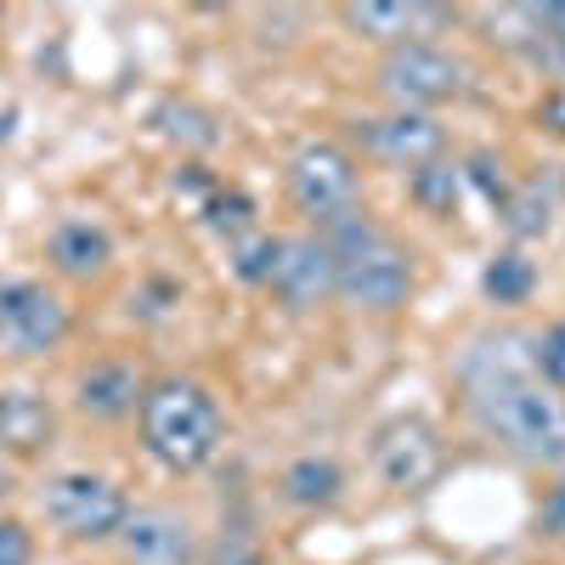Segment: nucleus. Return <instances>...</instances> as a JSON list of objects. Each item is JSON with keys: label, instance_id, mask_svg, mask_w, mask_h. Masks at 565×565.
I'll list each match as a JSON object with an SVG mask.
<instances>
[{"label": "nucleus", "instance_id": "obj_1", "mask_svg": "<svg viewBox=\"0 0 565 565\" xmlns=\"http://www.w3.org/2000/svg\"><path fill=\"white\" fill-rule=\"evenodd\" d=\"M136 430H141V452L159 469L193 476V469H204L226 441V407L204 380L170 373V380H153L148 396H141Z\"/></svg>", "mask_w": 565, "mask_h": 565}, {"label": "nucleus", "instance_id": "obj_2", "mask_svg": "<svg viewBox=\"0 0 565 565\" xmlns=\"http://www.w3.org/2000/svg\"><path fill=\"white\" fill-rule=\"evenodd\" d=\"M469 418L503 452L543 469H565V396L537 385L532 373H503V380L469 385Z\"/></svg>", "mask_w": 565, "mask_h": 565}, {"label": "nucleus", "instance_id": "obj_3", "mask_svg": "<svg viewBox=\"0 0 565 565\" xmlns=\"http://www.w3.org/2000/svg\"><path fill=\"white\" fill-rule=\"evenodd\" d=\"M40 509H45V526L68 543H114L130 514V498L119 481L97 476V469H63V476L40 487Z\"/></svg>", "mask_w": 565, "mask_h": 565}, {"label": "nucleus", "instance_id": "obj_4", "mask_svg": "<svg viewBox=\"0 0 565 565\" xmlns=\"http://www.w3.org/2000/svg\"><path fill=\"white\" fill-rule=\"evenodd\" d=\"M380 90L396 108L430 114L469 90V63L441 52L436 40H402V45H385V57H380Z\"/></svg>", "mask_w": 565, "mask_h": 565}, {"label": "nucleus", "instance_id": "obj_5", "mask_svg": "<svg viewBox=\"0 0 565 565\" xmlns=\"http://www.w3.org/2000/svg\"><path fill=\"white\" fill-rule=\"evenodd\" d=\"M68 300L40 277H12L0 282V351L18 356V362H34V356H52L63 351L68 340Z\"/></svg>", "mask_w": 565, "mask_h": 565}, {"label": "nucleus", "instance_id": "obj_6", "mask_svg": "<svg viewBox=\"0 0 565 565\" xmlns=\"http://www.w3.org/2000/svg\"><path fill=\"white\" fill-rule=\"evenodd\" d=\"M413 295V255L380 232L373 244L340 255V277H334V300H345L351 311H373V317H391L402 311Z\"/></svg>", "mask_w": 565, "mask_h": 565}, {"label": "nucleus", "instance_id": "obj_7", "mask_svg": "<svg viewBox=\"0 0 565 565\" xmlns=\"http://www.w3.org/2000/svg\"><path fill=\"white\" fill-rule=\"evenodd\" d=\"M125 565H199L204 559V537L193 526V514H181L170 503H130L125 526L114 537Z\"/></svg>", "mask_w": 565, "mask_h": 565}, {"label": "nucleus", "instance_id": "obj_8", "mask_svg": "<svg viewBox=\"0 0 565 565\" xmlns=\"http://www.w3.org/2000/svg\"><path fill=\"white\" fill-rule=\"evenodd\" d=\"M447 463V447L436 436L430 418H391L380 436H373V469L391 492H424Z\"/></svg>", "mask_w": 565, "mask_h": 565}, {"label": "nucleus", "instance_id": "obj_9", "mask_svg": "<svg viewBox=\"0 0 565 565\" xmlns=\"http://www.w3.org/2000/svg\"><path fill=\"white\" fill-rule=\"evenodd\" d=\"M356 159L340 148V141H306V148L289 159V199L322 221V215H334V210H351L356 204Z\"/></svg>", "mask_w": 565, "mask_h": 565}, {"label": "nucleus", "instance_id": "obj_10", "mask_svg": "<svg viewBox=\"0 0 565 565\" xmlns=\"http://www.w3.org/2000/svg\"><path fill=\"white\" fill-rule=\"evenodd\" d=\"M334 277H340V260L328 255V244L317 232H295V238H282L266 289L289 311H317L322 300H334Z\"/></svg>", "mask_w": 565, "mask_h": 565}, {"label": "nucleus", "instance_id": "obj_11", "mask_svg": "<svg viewBox=\"0 0 565 565\" xmlns=\"http://www.w3.org/2000/svg\"><path fill=\"white\" fill-rule=\"evenodd\" d=\"M351 136L362 141L373 159L402 164V170L430 164V159H441V148H447L441 119H436V114H418V108H391V114H380V119H351Z\"/></svg>", "mask_w": 565, "mask_h": 565}, {"label": "nucleus", "instance_id": "obj_12", "mask_svg": "<svg viewBox=\"0 0 565 565\" xmlns=\"http://www.w3.org/2000/svg\"><path fill=\"white\" fill-rule=\"evenodd\" d=\"M141 396H148V380H141V367L130 356H103V362H90L74 380V407L90 424H125V418H136Z\"/></svg>", "mask_w": 565, "mask_h": 565}, {"label": "nucleus", "instance_id": "obj_13", "mask_svg": "<svg viewBox=\"0 0 565 565\" xmlns=\"http://www.w3.org/2000/svg\"><path fill=\"white\" fill-rule=\"evenodd\" d=\"M45 260H52L57 277L68 282H90L114 266V232L90 215H68L52 226V238H45Z\"/></svg>", "mask_w": 565, "mask_h": 565}, {"label": "nucleus", "instance_id": "obj_14", "mask_svg": "<svg viewBox=\"0 0 565 565\" xmlns=\"http://www.w3.org/2000/svg\"><path fill=\"white\" fill-rule=\"evenodd\" d=\"M52 436H57V413L40 391H29V385L0 391V458L29 463L52 447Z\"/></svg>", "mask_w": 565, "mask_h": 565}, {"label": "nucleus", "instance_id": "obj_15", "mask_svg": "<svg viewBox=\"0 0 565 565\" xmlns=\"http://www.w3.org/2000/svg\"><path fill=\"white\" fill-rule=\"evenodd\" d=\"M345 487H351V476L334 452H300L277 476V498L289 509H334L345 498Z\"/></svg>", "mask_w": 565, "mask_h": 565}, {"label": "nucleus", "instance_id": "obj_16", "mask_svg": "<svg viewBox=\"0 0 565 565\" xmlns=\"http://www.w3.org/2000/svg\"><path fill=\"white\" fill-rule=\"evenodd\" d=\"M345 29H356L362 40H380V45H402L418 40L424 23H441V7H402V0H362V7H340Z\"/></svg>", "mask_w": 565, "mask_h": 565}, {"label": "nucleus", "instance_id": "obj_17", "mask_svg": "<svg viewBox=\"0 0 565 565\" xmlns=\"http://www.w3.org/2000/svg\"><path fill=\"white\" fill-rule=\"evenodd\" d=\"M481 295L492 300V306H526L532 295H537V260H526V249H498L487 266H481Z\"/></svg>", "mask_w": 565, "mask_h": 565}, {"label": "nucleus", "instance_id": "obj_18", "mask_svg": "<svg viewBox=\"0 0 565 565\" xmlns=\"http://www.w3.org/2000/svg\"><path fill=\"white\" fill-rule=\"evenodd\" d=\"M407 199L424 210V215H458V199H463V170L452 159H430L407 170Z\"/></svg>", "mask_w": 565, "mask_h": 565}, {"label": "nucleus", "instance_id": "obj_19", "mask_svg": "<svg viewBox=\"0 0 565 565\" xmlns=\"http://www.w3.org/2000/svg\"><path fill=\"white\" fill-rule=\"evenodd\" d=\"M498 215H503V232L514 238V249H521V244L543 238V232L554 226V199L543 193V181H532V186H514Z\"/></svg>", "mask_w": 565, "mask_h": 565}, {"label": "nucleus", "instance_id": "obj_20", "mask_svg": "<svg viewBox=\"0 0 565 565\" xmlns=\"http://www.w3.org/2000/svg\"><path fill=\"white\" fill-rule=\"evenodd\" d=\"M199 215H204V226L215 232V238H226V244H238V238H249V232H260L255 226V199L244 193V186H215V193L199 204Z\"/></svg>", "mask_w": 565, "mask_h": 565}, {"label": "nucleus", "instance_id": "obj_21", "mask_svg": "<svg viewBox=\"0 0 565 565\" xmlns=\"http://www.w3.org/2000/svg\"><path fill=\"white\" fill-rule=\"evenodd\" d=\"M153 125L170 136V141H181V148H215V141H221V125L199 108V103H164L159 114H153Z\"/></svg>", "mask_w": 565, "mask_h": 565}, {"label": "nucleus", "instance_id": "obj_22", "mask_svg": "<svg viewBox=\"0 0 565 565\" xmlns=\"http://www.w3.org/2000/svg\"><path fill=\"white\" fill-rule=\"evenodd\" d=\"M277 249H282L277 232H249V238H238L232 244V277L249 282V289H266L271 266H277Z\"/></svg>", "mask_w": 565, "mask_h": 565}, {"label": "nucleus", "instance_id": "obj_23", "mask_svg": "<svg viewBox=\"0 0 565 565\" xmlns=\"http://www.w3.org/2000/svg\"><path fill=\"white\" fill-rule=\"evenodd\" d=\"M526 362H532V380L537 385H548L554 396H565V317L548 322L543 334L532 340V356Z\"/></svg>", "mask_w": 565, "mask_h": 565}, {"label": "nucleus", "instance_id": "obj_24", "mask_svg": "<svg viewBox=\"0 0 565 565\" xmlns=\"http://www.w3.org/2000/svg\"><path fill=\"white\" fill-rule=\"evenodd\" d=\"M458 170H463V186H476V193H481V199H487L492 210H503V204H509L514 181H509L503 159H492V153H476V159H463Z\"/></svg>", "mask_w": 565, "mask_h": 565}, {"label": "nucleus", "instance_id": "obj_25", "mask_svg": "<svg viewBox=\"0 0 565 565\" xmlns=\"http://www.w3.org/2000/svg\"><path fill=\"white\" fill-rule=\"evenodd\" d=\"M204 565H260V537L244 521H232L221 526L215 548H204Z\"/></svg>", "mask_w": 565, "mask_h": 565}, {"label": "nucleus", "instance_id": "obj_26", "mask_svg": "<svg viewBox=\"0 0 565 565\" xmlns=\"http://www.w3.org/2000/svg\"><path fill=\"white\" fill-rule=\"evenodd\" d=\"M175 306H181V289H175V282H164V277H153L148 289H136V295H130V317H148V322L170 317Z\"/></svg>", "mask_w": 565, "mask_h": 565}, {"label": "nucleus", "instance_id": "obj_27", "mask_svg": "<svg viewBox=\"0 0 565 565\" xmlns=\"http://www.w3.org/2000/svg\"><path fill=\"white\" fill-rule=\"evenodd\" d=\"M0 565H34V532L18 514H0Z\"/></svg>", "mask_w": 565, "mask_h": 565}, {"label": "nucleus", "instance_id": "obj_28", "mask_svg": "<svg viewBox=\"0 0 565 565\" xmlns=\"http://www.w3.org/2000/svg\"><path fill=\"white\" fill-rule=\"evenodd\" d=\"M537 532H543V537H565V476L548 487V498H543V509H537Z\"/></svg>", "mask_w": 565, "mask_h": 565}, {"label": "nucleus", "instance_id": "obj_29", "mask_svg": "<svg viewBox=\"0 0 565 565\" xmlns=\"http://www.w3.org/2000/svg\"><path fill=\"white\" fill-rule=\"evenodd\" d=\"M537 125H543L548 136H565V85L543 90V103H537Z\"/></svg>", "mask_w": 565, "mask_h": 565}, {"label": "nucleus", "instance_id": "obj_30", "mask_svg": "<svg viewBox=\"0 0 565 565\" xmlns=\"http://www.w3.org/2000/svg\"><path fill=\"white\" fill-rule=\"evenodd\" d=\"M215 186H221V181H215V175H204V164H186V170L175 175V193H186V199H199V204H204V199L215 193Z\"/></svg>", "mask_w": 565, "mask_h": 565}, {"label": "nucleus", "instance_id": "obj_31", "mask_svg": "<svg viewBox=\"0 0 565 565\" xmlns=\"http://www.w3.org/2000/svg\"><path fill=\"white\" fill-rule=\"evenodd\" d=\"M12 492H18V476H12V463H7V458H0V503H7Z\"/></svg>", "mask_w": 565, "mask_h": 565}]
</instances>
